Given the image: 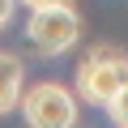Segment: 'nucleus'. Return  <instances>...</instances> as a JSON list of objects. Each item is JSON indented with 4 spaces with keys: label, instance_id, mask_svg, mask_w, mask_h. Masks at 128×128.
Instances as JSON below:
<instances>
[{
    "label": "nucleus",
    "instance_id": "nucleus-2",
    "mask_svg": "<svg viewBox=\"0 0 128 128\" xmlns=\"http://www.w3.org/2000/svg\"><path fill=\"white\" fill-rule=\"evenodd\" d=\"M22 115L30 128H73L77 124V98L60 81H38L22 94Z\"/></svg>",
    "mask_w": 128,
    "mask_h": 128
},
{
    "label": "nucleus",
    "instance_id": "nucleus-4",
    "mask_svg": "<svg viewBox=\"0 0 128 128\" xmlns=\"http://www.w3.org/2000/svg\"><path fill=\"white\" fill-rule=\"evenodd\" d=\"M22 73H26L22 60H17L13 51H0V115L13 111V107H22V94H26Z\"/></svg>",
    "mask_w": 128,
    "mask_h": 128
},
{
    "label": "nucleus",
    "instance_id": "nucleus-3",
    "mask_svg": "<svg viewBox=\"0 0 128 128\" xmlns=\"http://www.w3.org/2000/svg\"><path fill=\"white\" fill-rule=\"evenodd\" d=\"M26 38H30V47L38 56H64L81 38V22H77L73 4L68 9H38L26 22Z\"/></svg>",
    "mask_w": 128,
    "mask_h": 128
},
{
    "label": "nucleus",
    "instance_id": "nucleus-1",
    "mask_svg": "<svg viewBox=\"0 0 128 128\" xmlns=\"http://www.w3.org/2000/svg\"><path fill=\"white\" fill-rule=\"evenodd\" d=\"M124 86H128V56L120 47H94L77 64V94L102 111L120 98Z\"/></svg>",
    "mask_w": 128,
    "mask_h": 128
},
{
    "label": "nucleus",
    "instance_id": "nucleus-7",
    "mask_svg": "<svg viewBox=\"0 0 128 128\" xmlns=\"http://www.w3.org/2000/svg\"><path fill=\"white\" fill-rule=\"evenodd\" d=\"M9 13H13V0H0V30L9 26Z\"/></svg>",
    "mask_w": 128,
    "mask_h": 128
},
{
    "label": "nucleus",
    "instance_id": "nucleus-6",
    "mask_svg": "<svg viewBox=\"0 0 128 128\" xmlns=\"http://www.w3.org/2000/svg\"><path fill=\"white\" fill-rule=\"evenodd\" d=\"M17 4H30V13H38V9H68L73 0H17Z\"/></svg>",
    "mask_w": 128,
    "mask_h": 128
},
{
    "label": "nucleus",
    "instance_id": "nucleus-5",
    "mask_svg": "<svg viewBox=\"0 0 128 128\" xmlns=\"http://www.w3.org/2000/svg\"><path fill=\"white\" fill-rule=\"evenodd\" d=\"M107 115L115 120V128H128V86H124V90H120V98L107 107Z\"/></svg>",
    "mask_w": 128,
    "mask_h": 128
}]
</instances>
